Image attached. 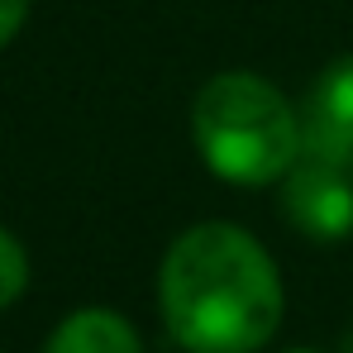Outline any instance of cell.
<instances>
[{"instance_id":"cell-1","label":"cell","mask_w":353,"mask_h":353,"mask_svg":"<svg viewBox=\"0 0 353 353\" xmlns=\"http://www.w3.org/2000/svg\"><path fill=\"white\" fill-rule=\"evenodd\" d=\"M158 301L186 353H258L282 325V277L272 253L239 225L210 220L172 239Z\"/></svg>"},{"instance_id":"cell-2","label":"cell","mask_w":353,"mask_h":353,"mask_svg":"<svg viewBox=\"0 0 353 353\" xmlns=\"http://www.w3.org/2000/svg\"><path fill=\"white\" fill-rule=\"evenodd\" d=\"M205 168L234 186H268L301 158V110L258 72H220L191 101Z\"/></svg>"},{"instance_id":"cell-3","label":"cell","mask_w":353,"mask_h":353,"mask_svg":"<svg viewBox=\"0 0 353 353\" xmlns=\"http://www.w3.org/2000/svg\"><path fill=\"white\" fill-rule=\"evenodd\" d=\"M282 210L296 230L315 243H339L353 234V176L339 163L301 153L296 168L282 176Z\"/></svg>"},{"instance_id":"cell-4","label":"cell","mask_w":353,"mask_h":353,"mask_svg":"<svg viewBox=\"0 0 353 353\" xmlns=\"http://www.w3.org/2000/svg\"><path fill=\"white\" fill-rule=\"evenodd\" d=\"M301 153L353 172V58L330 62L301 96Z\"/></svg>"},{"instance_id":"cell-5","label":"cell","mask_w":353,"mask_h":353,"mask_svg":"<svg viewBox=\"0 0 353 353\" xmlns=\"http://www.w3.org/2000/svg\"><path fill=\"white\" fill-rule=\"evenodd\" d=\"M43 353H143V349H139V334L129 320H119L105 305H86V310H72L53 330Z\"/></svg>"},{"instance_id":"cell-6","label":"cell","mask_w":353,"mask_h":353,"mask_svg":"<svg viewBox=\"0 0 353 353\" xmlns=\"http://www.w3.org/2000/svg\"><path fill=\"white\" fill-rule=\"evenodd\" d=\"M24 287H29V253H24L19 239L0 225V310L14 305L24 296Z\"/></svg>"},{"instance_id":"cell-7","label":"cell","mask_w":353,"mask_h":353,"mask_svg":"<svg viewBox=\"0 0 353 353\" xmlns=\"http://www.w3.org/2000/svg\"><path fill=\"white\" fill-rule=\"evenodd\" d=\"M29 19V0H0V48L14 43V34L24 29Z\"/></svg>"}]
</instances>
